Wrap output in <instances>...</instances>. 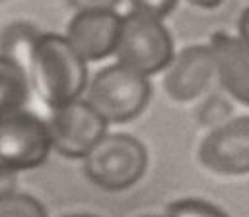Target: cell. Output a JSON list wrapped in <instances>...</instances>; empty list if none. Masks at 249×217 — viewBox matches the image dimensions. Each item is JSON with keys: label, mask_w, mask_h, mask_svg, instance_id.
I'll use <instances>...</instances> for the list:
<instances>
[{"label": "cell", "mask_w": 249, "mask_h": 217, "mask_svg": "<svg viewBox=\"0 0 249 217\" xmlns=\"http://www.w3.org/2000/svg\"><path fill=\"white\" fill-rule=\"evenodd\" d=\"M29 83L51 108L80 99L88 81L86 60L64 35L43 33L29 68Z\"/></svg>", "instance_id": "obj_1"}, {"label": "cell", "mask_w": 249, "mask_h": 217, "mask_svg": "<svg viewBox=\"0 0 249 217\" xmlns=\"http://www.w3.org/2000/svg\"><path fill=\"white\" fill-rule=\"evenodd\" d=\"M115 54L117 62L144 76H152L171 64L173 41L161 17L134 8L121 17Z\"/></svg>", "instance_id": "obj_2"}, {"label": "cell", "mask_w": 249, "mask_h": 217, "mask_svg": "<svg viewBox=\"0 0 249 217\" xmlns=\"http://www.w3.org/2000/svg\"><path fill=\"white\" fill-rule=\"evenodd\" d=\"M148 167L146 147L128 134H105L84 157L88 178L103 190H126Z\"/></svg>", "instance_id": "obj_3"}, {"label": "cell", "mask_w": 249, "mask_h": 217, "mask_svg": "<svg viewBox=\"0 0 249 217\" xmlns=\"http://www.w3.org/2000/svg\"><path fill=\"white\" fill-rule=\"evenodd\" d=\"M152 85L148 76L117 62L95 74L88 101L107 122H128L148 105Z\"/></svg>", "instance_id": "obj_4"}, {"label": "cell", "mask_w": 249, "mask_h": 217, "mask_svg": "<svg viewBox=\"0 0 249 217\" xmlns=\"http://www.w3.org/2000/svg\"><path fill=\"white\" fill-rule=\"evenodd\" d=\"M47 126L53 149L70 159L86 157L107 134V120L88 99H74L54 107Z\"/></svg>", "instance_id": "obj_5"}, {"label": "cell", "mask_w": 249, "mask_h": 217, "mask_svg": "<svg viewBox=\"0 0 249 217\" xmlns=\"http://www.w3.org/2000/svg\"><path fill=\"white\" fill-rule=\"evenodd\" d=\"M51 149L49 126L35 114L19 108L0 116V161L10 169H35Z\"/></svg>", "instance_id": "obj_6"}, {"label": "cell", "mask_w": 249, "mask_h": 217, "mask_svg": "<svg viewBox=\"0 0 249 217\" xmlns=\"http://www.w3.org/2000/svg\"><path fill=\"white\" fill-rule=\"evenodd\" d=\"M200 163L220 174L249 172V116L214 128L198 147Z\"/></svg>", "instance_id": "obj_7"}, {"label": "cell", "mask_w": 249, "mask_h": 217, "mask_svg": "<svg viewBox=\"0 0 249 217\" xmlns=\"http://www.w3.org/2000/svg\"><path fill=\"white\" fill-rule=\"evenodd\" d=\"M121 31V16L115 10L76 12L66 27L68 43L88 60H101L115 54Z\"/></svg>", "instance_id": "obj_8"}, {"label": "cell", "mask_w": 249, "mask_h": 217, "mask_svg": "<svg viewBox=\"0 0 249 217\" xmlns=\"http://www.w3.org/2000/svg\"><path fill=\"white\" fill-rule=\"evenodd\" d=\"M214 74L216 60L210 45L187 46L167 66L165 91L175 101H193L206 91Z\"/></svg>", "instance_id": "obj_9"}, {"label": "cell", "mask_w": 249, "mask_h": 217, "mask_svg": "<svg viewBox=\"0 0 249 217\" xmlns=\"http://www.w3.org/2000/svg\"><path fill=\"white\" fill-rule=\"evenodd\" d=\"M210 48L216 60V74L226 91L249 107V45L228 33H214Z\"/></svg>", "instance_id": "obj_10"}, {"label": "cell", "mask_w": 249, "mask_h": 217, "mask_svg": "<svg viewBox=\"0 0 249 217\" xmlns=\"http://www.w3.org/2000/svg\"><path fill=\"white\" fill-rule=\"evenodd\" d=\"M43 33L29 21H14L10 23L0 37V54L8 60L16 62L25 74H29L37 41ZM29 78V76H27Z\"/></svg>", "instance_id": "obj_11"}, {"label": "cell", "mask_w": 249, "mask_h": 217, "mask_svg": "<svg viewBox=\"0 0 249 217\" xmlns=\"http://www.w3.org/2000/svg\"><path fill=\"white\" fill-rule=\"evenodd\" d=\"M29 78L12 60L0 54V116L19 110L29 97Z\"/></svg>", "instance_id": "obj_12"}, {"label": "cell", "mask_w": 249, "mask_h": 217, "mask_svg": "<svg viewBox=\"0 0 249 217\" xmlns=\"http://www.w3.org/2000/svg\"><path fill=\"white\" fill-rule=\"evenodd\" d=\"M0 217H47V213L33 196L14 192L0 198Z\"/></svg>", "instance_id": "obj_13"}, {"label": "cell", "mask_w": 249, "mask_h": 217, "mask_svg": "<svg viewBox=\"0 0 249 217\" xmlns=\"http://www.w3.org/2000/svg\"><path fill=\"white\" fill-rule=\"evenodd\" d=\"M167 217H228V215L202 200H179L169 205Z\"/></svg>", "instance_id": "obj_14"}, {"label": "cell", "mask_w": 249, "mask_h": 217, "mask_svg": "<svg viewBox=\"0 0 249 217\" xmlns=\"http://www.w3.org/2000/svg\"><path fill=\"white\" fill-rule=\"evenodd\" d=\"M230 112H231V107L228 101H224L220 95H212L198 110V120L200 124L204 126H210V128H218L222 124L228 122L230 118Z\"/></svg>", "instance_id": "obj_15"}, {"label": "cell", "mask_w": 249, "mask_h": 217, "mask_svg": "<svg viewBox=\"0 0 249 217\" xmlns=\"http://www.w3.org/2000/svg\"><path fill=\"white\" fill-rule=\"evenodd\" d=\"M132 4H134V8H138L142 12H148V14H154L158 17H163L175 8L177 0H132Z\"/></svg>", "instance_id": "obj_16"}, {"label": "cell", "mask_w": 249, "mask_h": 217, "mask_svg": "<svg viewBox=\"0 0 249 217\" xmlns=\"http://www.w3.org/2000/svg\"><path fill=\"white\" fill-rule=\"evenodd\" d=\"M76 12H89V10H115L121 0H66Z\"/></svg>", "instance_id": "obj_17"}, {"label": "cell", "mask_w": 249, "mask_h": 217, "mask_svg": "<svg viewBox=\"0 0 249 217\" xmlns=\"http://www.w3.org/2000/svg\"><path fill=\"white\" fill-rule=\"evenodd\" d=\"M16 192V170L0 161V198Z\"/></svg>", "instance_id": "obj_18"}, {"label": "cell", "mask_w": 249, "mask_h": 217, "mask_svg": "<svg viewBox=\"0 0 249 217\" xmlns=\"http://www.w3.org/2000/svg\"><path fill=\"white\" fill-rule=\"evenodd\" d=\"M239 39H243L249 45V8L239 17Z\"/></svg>", "instance_id": "obj_19"}, {"label": "cell", "mask_w": 249, "mask_h": 217, "mask_svg": "<svg viewBox=\"0 0 249 217\" xmlns=\"http://www.w3.org/2000/svg\"><path fill=\"white\" fill-rule=\"evenodd\" d=\"M193 6H198V8H216L220 6L224 0H189Z\"/></svg>", "instance_id": "obj_20"}, {"label": "cell", "mask_w": 249, "mask_h": 217, "mask_svg": "<svg viewBox=\"0 0 249 217\" xmlns=\"http://www.w3.org/2000/svg\"><path fill=\"white\" fill-rule=\"evenodd\" d=\"M68 217H95V215H68Z\"/></svg>", "instance_id": "obj_21"}, {"label": "cell", "mask_w": 249, "mask_h": 217, "mask_svg": "<svg viewBox=\"0 0 249 217\" xmlns=\"http://www.w3.org/2000/svg\"><path fill=\"white\" fill-rule=\"evenodd\" d=\"M144 217H160V215H144Z\"/></svg>", "instance_id": "obj_22"}, {"label": "cell", "mask_w": 249, "mask_h": 217, "mask_svg": "<svg viewBox=\"0 0 249 217\" xmlns=\"http://www.w3.org/2000/svg\"><path fill=\"white\" fill-rule=\"evenodd\" d=\"M0 2H2V0H0Z\"/></svg>", "instance_id": "obj_23"}]
</instances>
